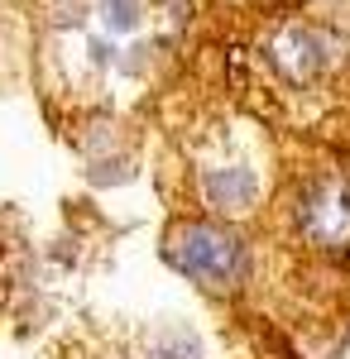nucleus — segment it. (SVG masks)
Instances as JSON below:
<instances>
[{
    "instance_id": "3",
    "label": "nucleus",
    "mask_w": 350,
    "mask_h": 359,
    "mask_svg": "<svg viewBox=\"0 0 350 359\" xmlns=\"http://www.w3.org/2000/svg\"><path fill=\"white\" fill-rule=\"evenodd\" d=\"M202 192L212 201L216 211H231V216H240L254 206V196H259V177L249 172V168L231 163V168H207L202 172Z\"/></svg>"
},
{
    "instance_id": "2",
    "label": "nucleus",
    "mask_w": 350,
    "mask_h": 359,
    "mask_svg": "<svg viewBox=\"0 0 350 359\" xmlns=\"http://www.w3.org/2000/svg\"><path fill=\"white\" fill-rule=\"evenodd\" d=\"M297 225L307 240L336 249L350 240V182H317L297 206Z\"/></svg>"
},
{
    "instance_id": "1",
    "label": "nucleus",
    "mask_w": 350,
    "mask_h": 359,
    "mask_svg": "<svg viewBox=\"0 0 350 359\" xmlns=\"http://www.w3.org/2000/svg\"><path fill=\"white\" fill-rule=\"evenodd\" d=\"M168 259L202 287H235L245 273V245L235 230L212 221H183L168 235Z\"/></svg>"
}]
</instances>
